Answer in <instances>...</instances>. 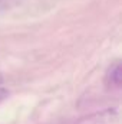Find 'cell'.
Wrapping results in <instances>:
<instances>
[{"label": "cell", "mask_w": 122, "mask_h": 124, "mask_svg": "<svg viewBox=\"0 0 122 124\" xmlns=\"http://www.w3.org/2000/svg\"><path fill=\"white\" fill-rule=\"evenodd\" d=\"M7 97H9V90H6V88H0V102H3Z\"/></svg>", "instance_id": "4"}, {"label": "cell", "mask_w": 122, "mask_h": 124, "mask_svg": "<svg viewBox=\"0 0 122 124\" xmlns=\"http://www.w3.org/2000/svg\"><path fill=\"white\" fill-rule=\"evenodd\" d=\"M22 0H0V12H6V10H10L16 6L20 4Z\"/></svg>", "instance_id": "3"}, {"label": "cell", "mask_w": 122, "mask_h": 124, "mask_svg": "<svg viewBox=\"0 0 122 124\" xmlns=\"http://www.w3.org/2000/svg\"><path fill=\"white\" fill-rule=\"evenodd\" d=\"M105 82L108 87L111 88H119L122 82V72H121V62H115L114 65L109 66L106 77H105Z\"/></svg>", "instance_id": "2"}, {"label": "cell", "mask_w": 122, "mask_h": 124, "mask_svg": "<svg viewBox=\"0 0 122 124\" xmlns=\"http://www.w3.org/2000/svg\"><path fill=\"white\" fill-rule=\"evenodd\" d=\"M118 120V111L116 110H105L101 113L91 114L85 118H82L78 124H114Z\"/></svg>", "instance_id": "1"}]
</instances>
